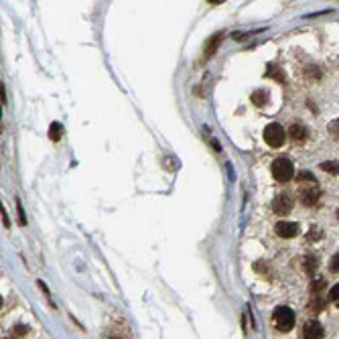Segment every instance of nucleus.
Returning <instances> with one entry per match:
<instances>
[{"label":"nucleus","instance_id":"1","mask_svg":"<svg viewBox=\"0 0 339 339\" xmlns=\"http://www.w3.org/2000/svg\"><path fill=\"white\" fill-rule=\"evenodd\" d=\"M294 313H292V309L290 307H277L274 309V313H272V323H274V327L279 329V331H283V333H288L292 327H294Z\"/></svg>","mask_w":339,"mask_h":339},{"label":"nucleus","instance_id":"2","mask_svg":"<svg viewBox=\"0 0 339 339\" xmlns=\"http://www.w3.org/2000/svg\"><path fill=\"white\" fill-rule=\"evenodd\" d=\"M284 138H286V132H284V128L281 124L272 122V124H268V126L264 128V140H266V144H270L272 149H281L284 144Z\"/></svg>","mask_w":339,"mask_h":339},{"label":"nucleus","instance_id":"3","mask_svg":"<svg viewBox=\"0 0 339 339\" xmlns=\"http://www.w3.org/2000/svg\"><path fill=\"white\" fill-rule=\"evenodd\" d=\"M272 177L279 181V183H286L294 177V167L288 159H277L272 163Z\"/></svg>","mask_w":339,"mask_h":339},{"label":"nucleus","instance_id":"4","mask_svg":"<svg viewBox=\"0 0 339 339\" xmlns=\"http://www.w3.org/2000/svg\"><path fill=\"white\" fill-rule=\"evenodd\" d=\"M290 209H292V199L288 195H277L272 199V211L277 216H286Z\"/></svg>","mask_w":339,"mask_h":339},{"label":"nucleus","instance_id":"5","mask_svg":"<svg viewBox=\"0 0 339 339\" xmlns=\"http://www.w3.org/2000/svg\"><path fill=\"white\" fill-rule=\"evenodd\" d=\"M303 339H323V327L319 321H309L303 327Z\"/></svg>","mask_w":339,"mask_h":339},{"label":"nucleus","instance_id":"6","mask_svg":"<svg viewBox=\"0 0 339 339\" xmlns=\"http://www.w3.org/2000/svg\"><path fill=\"white\" fill-rule=\"evenodd\" d=\"M274 231L281 236V238H294L299 234V226L294 222H279L274 226Z\"/></svg>","mask_w":339,"mask_h":339},{"label":"nucleus","instance_id":"7","mask_svg":"<svg viewBox=\"0 0 339 339\" xmlns=\"http://www.w3.org/2000/svg\"><path fill=\"white\" fill-rule=\"evenodd\" d=\"M319 189L315 187V185H311L309 189H303L301 191V201L307 205V207H313V205H317V201H319Z\"/></svg>","mask_w":339,"mask_h":339},{"label":"nucleus","instance_id":"8","mask_svg":"<svg viewBox=\"0 0 339 339\" xmlns=\"http://www.w3.org/2000/svg\"><path fill=\"white\" fill-rule=\"evenodd\" d=\"M288 134H290V138H292V140H296V142L307 140V128H305V126H301V124H292V126L288 128Z\"/></svg>","mask_w":339,"mask_h":339},{"label":"nucleus","instance_id":"9","mask_svg":"<svg viewBox=\"0 0 339 339\" xmlns=\"http://www.w3.org/2000/svg\"><path fill=\"white\" fill-rule=\"evenodd\" d=\"M222 33H218V35H214V39L209 41V45L205 47V57H211L214 53H216V49H218V45H220V41H222Z\"/></svg>","mask_w":339,"mask_h":339},{"label":"nucleus","instance_id":"10","mask_svg":"<svg viewBox=\"0 0 339 339\" xmlns=\"http://www.w3.org/2000/svg\"><path fill=\"white\" fill-rule=\"evenodd\" d=\"M252 102H254L258 108H262V106L268 102V94H266V92H262V90H258V92H254V94H252Z\"/></svg>","mask_w":339,"mask_h":339},{"label":"nucleus","instance_id":"11","mask_svg":"<svg viewBox=\"0 0 339 339\" xmlns=\"http://www.w3.org/2000/svg\"><path fill=\"white\" fill-rule=\"evenodd\" d=\"M61 136H63V126L59 122H53L51 128H49V138L51 140H61Z\"/></svg>","mask_w":339,"mask_h":339},{"label":"nucleus","instance_id":"12","mask_svg":"<svg viewBox=\"0 0 339 339\" xmlns=\"http://www.w3.org/2000/svg\"><path fill=\"white\" fill-rule=\"evenodd\" d=\"M266 77H274V79H279L281 83H284L283 73H281V69H279L277 65H270V67H268V71H266Z\"/></svg>","mask_w":339,"mask_h":339},{"label":"nucleus","instance_id":"13","mask_svg":"<svg viewBox=\"0 0 339 339\" xmlns=\"http://www.w3.org/2000/svg\"><path fill=\"white\" fill-rule=\"evenodd\" d=\"M329 299H331V303L339 305V284H335V286L331 288V292H329Z\"/></svg>","mask_w":339,"mask_h":339},{"label":"nucleus","instance_id":"14","mask_svg":"<svg viewBox=\"0 0 339 339\" xmlns=\"http://www.w3.org/2000/svg\"><path fill=\"white\" fill-rule=\"evenodd\" d=\"M321 169L327 171V173H333V175H337V163H323V165H321Z\"/></svg>","mask_w":339,"mask_h":339},{"label":"nucleus","instance_id":"15","mask_svg":"<svg viewBox=\"0 0 339 339\" xmlns=\"http://www.w3.org/2000/svg\"><path fill=\"white\" fill-rule=\"evenodd\" d=\"M16 209H18V224H20V226H25V224H27V220H25V211H23L20 201H16Z\"/></svg>","mask_w":339,"mask_h":339},{"label":"nucleus","instance_id":"16","mask_svg":"<svg viewBox=\"0 0 339 339\" xmlns=\"http://www.w3.org/2000/svg\"><path fill=\"white\" fill-rule=\"evenodd\" d=\"M299 181H301V183H303V181H311V183H315V177H313L311 173H301V175H299Z\"/></svg>","mask_w":339,"mask_h":339},{"label":"nucleus","instance_id":"17","mask_svg":"<svg viewBox=\"0 0 339 339\" xmlns=\"http://www.w3.org/2000/svg\"><path fill=\"white\" fill-rule=\"evenodd\" d=\"M337 260H339V256L337 254H335V256H333V258H331V270H333V272H337Z\"/></svg>","mask_w":339,"mask_h":339},{"label":"nucleus","instance_id":"18","mask_svg":"<svg viewBox=\"0 0 339 339\" xmlns=\"http://www.w3.org/2000/svg\"><path fill=\"white\" fill-rule=\"evenodd\" d=\"M0 216H2V220H4V226H8V220H6V214H4V209H2V203H0Z\"/></svg>","mask_w":339,"mask_h":339},{"label":"nucleus","instance_id":"19","mask_svg":"<svg viewBox=\"0 0 339 339\" xmlns=\"http://www.w3.org/2000/svg\"><path fill=\"white\" fill-rule=\"evenodd\" d=\"M25 331H27V327H25V325H18V327H16V333H25Z\"/></svg>","mask_w":339,"mask_h":339},{"label":"nucleus","instance_id":"20","mask_svg":"<svg viewBox=\"0 0 339 339\" xmlns=\"http://www.w3.org/2000/svg\"><path fill=\"white\" fill-rule=\"evenodd\" d=\"M0 307H2V296H0Z\"/></svg>","mask_w":339,"mask_h":339},{"label":"nucleus","instance_id":"21","mask_svg":"<svg viewBox=\"0 0 339 339\" xmlns=\"http://www.w3.org/2000/svg\"><path fill=\"white\" fill-rule=\"evenodd\" d=\"M112 339H116V337H112Z\"/></svg>","mask_w":339,"mask_h":339}]
</instances>
